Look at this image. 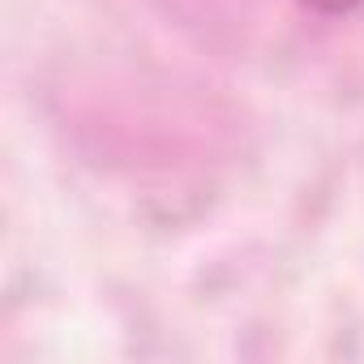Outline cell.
I'll list each match as a JSON object with an SVG mask.
<instances>
[{"mask_svg": "<svg viewBox=\"0 0 364 364\" xmlns=\"http://www.w3.org/2000/svg\"><path fill=\"white\" fill-rule=\"evenodd\" d=\"M309 9H317V14H347V9H355L360 0H304Z\"/></svg>", "mask_w": 364, "mask_h": 364, "instance_id": "6da1fadb", "label": "cell"}]
</instances>
